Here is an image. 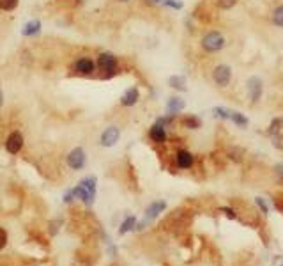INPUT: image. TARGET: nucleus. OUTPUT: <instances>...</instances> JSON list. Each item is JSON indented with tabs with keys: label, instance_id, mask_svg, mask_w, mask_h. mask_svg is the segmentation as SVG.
<instances>
[{
	"label": "nucleus",
	"instance_id": "1",
	"mask_svg": "<svg viewBox=\"0 0 283 266\" xmlns=\"http://www.w3.org/2000/svg\"><path fill=\"white\" fill-rule=\"evenodd\" d=\"M225 35L221 32L211 31L202 37V48L205 50L207 53H216L220 50L225 48Z\"/></svg>",
	"mask_w": 283,
	"mask_h": 266
},
{
	"label": "nucleus",
	"instance_id": "2",
	"mask_svg": "<svg viewBox=\"0 0 283 266\" xmlns=\"http://www.w3.org/2000/svg\"><path fill=\"white\" fill-rule=\"evenodd\" d=\"M97 66L103 71V78H112L117 73V57L110 52H103L97 59Z\"/></svg>",
	"mask_w": 283,
	"mask_h": 266
},
{
	"label": "nucleus",
	"instance_id": "3",
	"mask_svg": "<svg viewBox=\"0 0 283 266\" xmlns=\"http://www.w3.org/2000/svg\"><path fill=\"white\" fill-rule=\"evenodd\" d=\"M232 80V67L226 66V64H218L214 69H212V82L218 85V87H226Z\"/></svg>",
	"mask_w": 283,
	"mask_h": 266
},
{
	"label": "nucleus",
	"instance_id": "4",
	"mask_svg": "<svg viewBox=\"0 0 283 266\" xmlns=\"http://www.w3.org/2000/svg\"><path fill=\"white\" fill-rule=\"evenodd\" d=\"M85 162H87V156H85V151L82 149V147H75V149L67 155V165H69L73 170L84 168Z\"/></svg>",
	"mask_w": 283,
	"mask_h": 266
},
{
	"label": "nucleus",
	"instance_id": "5",
	"mask_svg": "<svg viewBox=\"0 0 283 266\" xmlns=\"http://www.w3.org/2000/svg\"><path fill=\"white\" fill-rule=\"evenodd\" d=\"M248 93H250V100L252 103H258L264 93V82L258 76H252L248 80Z\"/></svg>",
	"mask_w": 283,
	"mask_h": 266
},
{
	"label": "nucleus",
	"instance_id": "6",
	"mask_svg": "<svg viewBox=\"0 0 283 266\" xmlns=\"http://www.w3.org/2000/svg\"><path fill=\"white\" fill-rule=\"evenodd\" d=\"M120 138V130L117 126H108L105 132L101 133V146L105 147H113Z\"/></svg>",
	"mask_w": 283,
	"mask_h": 266
},
{
	"label": "nucleus",
	"instance_id": "7",
	"mask_svg": "<svg viewBox=\"0 0 283 266\" xmlns=\"http://www.w3.org/2000/svg\"><path fill=\"white\" fill-rule=\"evenodd\" d=\"M23 135L20 132H13L11 135L7 137V140H5V149H7V153H11V155H18L20 151H22L23 147Z\"/></svg>",
	"mask_w": 283,
	"mask_h": 266
},
{
	"label": "nucleus",
	"instance_id": "8",
	"mask_svg": "<svg viewBox=\"0 0 283 266\" xmlns=\"http://www.w3.org/2000/svg\"><path fill=\"white\" fill-rule=\"evenodd\" d=\"M71 192H73V195H75V199H80L82 202L85 204V206H92V204H94L96 192L87 190V188H85V186H82V185H76Z\"/></svg>",
	"mask_w": 283,
	"mask_h": 266
},
{
	"label": "nucleus",
	"instance_id": "9",
	"mask_svg": "<svg viewBox=\"0 0 283 266\" xmlns=\"http://www.w3.org/2000/svg\"><path fill=\"white\" fill-rule=\"evenodd\" d=\"M193 155H191L190 151H186V149H181V151H177V155H175V164L179 168H191L193 167Z\"/></svg>",
	"mask_w": 283,
	"mask_h": 266
},
{
	"label": "nucleus",
	"instance_id": "10",
	"mask_svg": "<svg viewBox=\"0 0 283 266\" xmlns=\"http://www.w3.org/2000/svg\"><path fill=\"white\" fill-rule=\"evenodd\" d=\"M94 67H96V64H94V62L90 61L88 57L78 59V61H76V64H75L76 73H80V75H84V76L92 75V73H94Z\"/></svg>",
	"mask_w": 283,
	"mask_h": 266
},
{
	"label": "nucleus",
	"instance_id": "11",
	"mask_svg": "<svg viewBox=\"0 0 283 266\" xmlns=\"http://www.w3.org/2000/svg\"><path fill=\"white\" fill-rule=\"evenodd\" d=\"M149 137L150 140L156 142V144H163V142H167V128L158 123L152 124L149 130Z\"/></svg>",
	"mask_w": 283,
	"mask_h": 266
},
{
	"label": "nucleus",
	"instance_id": "12",
	"mask_svg": "<svg viewBox=\"0 0 283 266\" xmlns=\"http://www.w3.org/2000/svg\"><path fill=\"white\" fill-rule=\"evenodd\" d=\"M138 100H140V91H138V87H131L122 94V98H120V105L133 106V105H137Z\"/></svg>",
	"mask_w": 283,
	"mask_h": 266
},
{
	"label": "nucleus",
	"instance_id": "13",
	"mask_svg": "<svg viewBox=\"0 0 283 266\" xmlns=\"http://www.w3.org/2000/svg\"><path fill=\"white\" fill-rule=\"evenodd\" d=\"M184 106H186V103H184V100H182V98L173 96V98H170V100H168V103H167V114L175 117L179 112L184 110Z\"/></svg>",
	"mask_w": 283,
	"mask_h": 266
},
{
	"label": "nucleus",
	"instance_id": "14",
	"mask_svg": "<svg viewBox=\"0 0 283 266\" xmlns=\"http://www.w3.org/2000/svg\"><path fill=\"white\" fill-rule=\"evenodd\" d=\"M165 208H167V202L165 200H156L145 209V218L147 220H154L156 217H159V213H163Z\"/></svg>",
	"mask_w": 283,
	"mask_h": 266
},
{
	"label": "nucleus",
	"instance_id": "15",
	"mask_svg": "<svg viewBox=\"0 0 283 266\" xmlns=\"http://www.w3.org/2000/svg\"><path fill=\"white\" fill-rule=\"evenodd\" d=\"M168 85L172 89H175V91H181V93H186L188 91V87H186V78L182 75H173L168 78Z\"/></svg>",
	"mask_w": 283,
	"mask_h": 266
},
{
	"label": "nucleus",
	"instance_id": "16",
	"mask_svg": "<svg viewBox=\"0 0 283 266\" xmlns=\"http://www.w3.org/2000/svg\"><path fill=\"white\" fill-rule=\"evenodd\" d=\"M182 126L188 130H198L200 126H202V119L200 117H197V115H186V117H182Z\"/></svg>",
	"mask_w": 283,
	"mask_h": 266
},
{
	"label": "nucleus",
	"instance_id": "17",
	"mask_svg": "<svg viewBox=\"0 0 283 266\" xmlns=\"http://www.w3.org/2000/svg\"><path fill=\"white\" fill-rule=\"evenodd\" d=\"M41 31V22L39 20H32V22H28L25 27H23V35H35L39 34Z\"/></svg>",
	"mask_w": 283,
	"mask_h": 266
},
{
	"label": "nucleus",
	"instance_id": "18",
	"mask_svg": "<svg viewBox=\"0 0 283 266\" xmlns=\"http://www.w3.org/2000/svg\"><path fill=\"white\" fill-rule=\"evenodd\" d=\"M271 20L278 29H283V5H278V7L273 9V14H271Z\"/></svg>",
	"mask_w": 283,
	"mask_h": 266
},
{
	"label": "nucleus",
	"instance_id": "19",
	"mask_svg": "<svg viewBox=\"0 0 283 266\" xmlns=\"http://www.w3.org/2000/svg\"><path fill=\"white\" fill-rule=\"evenodd\" d=\"M137 227V218L135 217H128L126 220L120 224V229H119V234H126V233H129V231H133Z\"/></svg>",
	"mask_w": 283,
	"mask_h": 266
},
{
	"label": "nucleus",
	"instance_id": "20",
	"mask_svg": "<svg viewBox=\"0 0 283 266\" xmlns=\"http://www.w3.org/2000/svg\"><path fill=\"white\" fill-rule=\"evenodd\" d=\"M212 114L216 119H223V121H230V115H232V110L225 108V106H214L212 108Z\"/></svg>",
	"mask_w": 283,
	"mask_h": 266
},
{
	"label": "nucleus",
	"instance_id": "21",
	"mask_svg": "<svg viewBox=\"0 0 283 266\" xmlns=\"http://www.w3.org/2000/svg\"><path fill=\"white\" fill-rule=\"evenodd\" d=\"M283 130V117H276L271 123L269 130H267V135H276V133H282Z\"/></svg>",
	"mask_w": 283,
	"mask_h": 266
},
{
	"label": "nucleus",
	"instance_id": "22",
	"mask_svg": "<svg viewBox=\"0 0 283 266\" xmlns=\"http://www.w3.org/2000/svg\"><path fill=\"white\" fill-rule=\"evenodd\" d=\"M230 121L237 124L239 128H246V126H248V119L244 117L243 114H241V112H232V115H230Z\"/></svg>",
	"mask_w": 283,
	"mask_h": 266
},
{
	"label": "nucleus",
	"instance_id": "23",
	"mask_svg": "<svg viewBox=\"0 0 283 266\" xmlns=\"http://www.w3.org/2000/svg\"><path fill=\"white\" fill-rule=\"evenodd\" d=\"M78 185H82V186H85L87 190H92V192H96V185H97V179L94 176H87V177H84L82 181L78 183Z\"/></svg>",
	"mask_w": 283,
	"mask_h": 266
},
{
	"label": "nucleus",
	"instance_id": "24",
	"mask_svg": "<svg viewBox=\"0 0 283 266\" xmlns=\"http://www.w3.org/2000/svg\"><path fill=\"white\" fill-rule=\"evenodd\" d=\"M18 2H20V0H0V9H4V11H13V9L18 7Z\"/></svg>",
	"mask_w": 283,
	"mask_h": 266
},
{
	"label": "nucleus",
	"instance_id": "25",
	"mask_svg": "<svg viewBox=\"0 0 283 266\" xmlns=\"http://www.w3.org/2000/svg\"><path fill=\"white\" fill-rule=\"evenodd\" d=\"M228 156L230 160H234V162H241V160H243V149L232 147V149H228Z\"/></svg>",
	"mask_w": 283,
	"mask_h": 266
},
{
	"label": "nucleus",
	"instance_id": "26",
	"mask_svg": "<svg viewBox=\"0 0 283 266\" xmlns=\"http://www.w3.org/2000/svg\"><path fill=\"white\" fill-rule=\"evenodd\" d=\"M216 2H218V7L225 9V11L235 7V4H237V0H216Z\"/></svg>",
	"mask_w": 283,
	"mask_h": 266
},
{
	"label": "nucleus",
	"instance_id": "27",
	"mask_svg": "<svg viewBox=\"0 0 283 266\" xmlns=\"http://www.w3.org/2000/svg\"><path fill=\"white\" fill-rule=\"evenodd\" d=\"M163 5H167V7H172V9H182V2H179V0H165Z\"/></svg>",
	"mask_w": 283,
	"mask_h": 266
},
{
	"label": "nucleus",
	"instance_id": "28",
	"mask_svg": "<svg viewBox=\"0 0 283 266\" xmlns=\"http://www.w3.org/2000/svg\"><path fill=\"white\" fill-rule=\"evenodd\" d=\"M255 202H256V206L260 208V211H262V213H269V206L265 204V200L262 199V197H256V199H255Z\"/></svg>",
	"mask_w": 283,
	"mask_h": 266
},
{
	"label": "nucleus",
	"instance_id": "29",
	"mask_svg": "<svg viewBox=\"0 0 283 266\" xmlns=\"http://www.w3.org/2000/svg\"><path fill=\"white\" fill-rule=\"evenodd\" d=\"M5 243H7V233H5V231L0 227V250L5 247Z\"/></svg>",
	"mask_w": 283,
	"mask_h": 266
},
{
	"label": "nucleus",
	"instance_id": "30",
	"mask_svg": "<svg viewBox=\"0 0 283 266\" xmlns=\"http://www.w3.org/2000/svg\"><path fill=\"white\" fill-rule=\"evenodd\" d=\"M73 199H75V195H73V192H66V195H64V202L66 204H69V202H73Z\"/></svg>",
	"mask_w": 283,
	"mask_h": 266
},
{
	"label": "nucleus",
	"instance_id": "31",
	"mask_svg": "<svg viewBox=\"0 0 283 266\" xmlns=\"http://www.w3.org/2000/svg\"><path fill=\"white\" fill-rule=\"evenodd\" d=\"M220 211L226 213V217H228V218H235V213H234V209H230V208H221Z\"/></svg>",
	"mask_w": 283,
	"mask_h": 266
},
{
	"label": "nucleus",
	"instance_id": "32",
	"mask_svg": "<svg viewBox=\"0 0 283 266\" xmlns=\"http://www.w3.org/2000/svg\"><path fill=\"white\" fill-rule=\"evenodd\" d=\"M276 174H278L280 179H282V183H283V164H278V165H276Z\"/></svg>",
	"mask_w": 283,
	"mask_h": 266
},
{
	"label": "nucleus",
	"instance_id": "33",
	"mask_svg": "<svg viewBox=\"0 0 283 266\" xmlns=\"http://www.w3.org/2000/svg\"><path fill=\"white\" fill-rule=\"evenodd\" d=\"M163 2H165V0H150V4H161V5H163Z\"/></svg>",
	"mask_w": 283,
	"mask_h": 266
},
{
	"label": "nucleus",
	"instance_id": "34",
	"mask_svg": "<svg viewBox=\"0 0 283 266\" xmlns=\"http://www.w3.org/2000/svg\"><path fill=\"white\" fill-rule=\"evenodd\" d=\"M4 105V94H2V89H0V106Z\"/></svg>",
	"mask_w": 283,
	"mask_h": 266
},
{
	"label": "nucleus",
	"instance_id": "35",
	"mask_svg": "<svg viewBox=\"0 0 283 266\" xmlns=\"http://www.w3.org/2000/svg\"><path fill=\"white\" fill-rule=\"evenodd\" d=\"M119 2H129V0H119Z\"/></svg>",
	"mask_w": 283,
	"mask_h": 266
}]
</instances>
